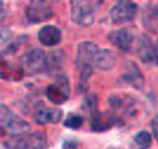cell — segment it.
Returning a JSON list of instances; mask_svg holds the SVG:
<instances>
[{
    "label": "cell",
    "mask_w": 158,
    "mask_h": 149,
    "mask_svg": "<svg viewBox=\"0 0 158 149\" xmlns=\"http://www.w3.org/2000/svg\"><path fill=\"white\" fill-rule=\"evenodd\" d=\"M137 53L140 59L144 63H149L154 60V46L151 40L146 35H142L139 38Z\"/></svg>",
    "instance_id": "cell-13"
},
{
    "label": "cell",
    "mask_w": 158,
    "mask_h": 149,
    "mask_svg": "<svg viewBox=\"0 0 158 149\" xmlns=\"http://www.w3.org/2000/svg\"><path fill=\"white\" fill-rule=\"evenodd\" d=\"M154 60L156 61V65H158V40L154 46Z\"/></svg>",
    "instance_id": "cell-26"
},
{
    "label": "cell",
    "mask_w": 158,
    "mask_h": 149,
    "mask_svg": "<svg viewBox=\"0 0 158 149\" xmlns=\"http://www.w3.org/2000/svg\"><path fill=\"white\" fill-rule=\"evenodd\" d=\"M83 124V119L81 115L76 114V113H69L65 122H64V125L69 129H73V130H77L79 129Z\"/></svg>",
    "instance_id": "cell-20"
},
{
    "label": "cell",
    "mask_w": 158,
    "mask_h": 149,
    "mask_svg": "<svg viewBox=\"0 0 158 149\" xmlns=\"http://www.w3.org/2000/svg\"><path fill=\"white\" fill-rule=\"evenodd\" d=\"M53 16V10L46 0H31L26 8V17L32 23L48 20Z\"/></svg>",
    "instance_id": "cell-5"
},
{
    "label": "cell",
    "mask_w": 158,
    "mask_h": 149,
    "mask_svg": "<svg viewBox=\"0 0 158 149\" xmlns=\"http://www.w3.org/2000/svg\"><path fill=\"white\" fill-rule=\"evenodd\" d=\"M23 74L21 66L0 55V78L6 81H19L23 77Z\"/></svg>",
    "instance_id": "cell-9"
},
{
    "label": "cell",
    "mask_w": 158,
    "mask_h": 149,
    "mask_svg": "<svg viewBox=\"0 0 158 149\" xmlns=\"http://www.w3.org/2000/svg\"><path fill=\"white\" fill-rule=\"evenodd\" d=\"M137 14V6L130 0H119L110 11L111 21L119 24L132 20Z\"/></svg>",
    "instance_id": "cell-6"
},
{
    "label": "cell",
    "mask_w": 158,
    "mask_h": 149,
    "mask_svg": "<svg viewBox=\"0 0 158 149\" xmlns=\"http://www.w3.org/2000/svg\"><path fill=\"white\" fill-rule=\"evenodd\" d=\"M91 129L92 131L96 133H101L108 130L116 123V119L113 116L101 114L99 112L95 116L91 118Z\"/></svg>",
    "instance_id": "cell-14"
},
{
    "label": "cell",
    "mask_w": 158,
    "mask_h": 149,
    "mask_svg": "<svg viewBox=\"0 0 158 149\" xmlns=\"http://www.w3.org/2000/svg\"><path fill=\"white\" fill-rule=\"evenodd\" d=\"M11 36V32L6 28H0V44L6 42Z\"/></svg>",
    "instance_id": "cell-22"
},
{
    "label": "cell",
    "mask_w": 158,
    "mask_h": 149,
    "mask_svg": "<svg viewBox=\"0 0 158 149\" xmlns=\"http://www.w3.org/2000/svg\"><path fill=\"white\" fill-rule=\"evenodd\" d=\"M6 10L4 8V0H0V22L6 18Z\"/></svg>",
    "instance_id": "cell-25"
},
{
    "label": "cell",
    "mask_w": 158,
    "mask_h": 149,
    "mask_svg": "<svg viewBox=\"0 0 158 149\" xmlns=\"http://www.w3.org/2000/svg\"><path fill=\"white\" fill-rule=\"evenodd\" d=\"M69 93V82L65 76H57L54 83L49 85L45 91L47 99L55 104H62L67 101Z\"/></svg>",
    "instance_id": "cell-3"
},
{
    "label": "cell",
    "mask_w": 158,
    "mask_h": 149,
    "mask_svg": "<svg viewBox=\"0 0 158 149\" xmlns=\"http://www.w3.org/2000/svg\"><path fill=\"white\" fill-rule=\"evenodd\" d=\"M98 46L92 41L81 42L78 47L76 64L78 68L81 69L85 66L92 65L98 53Z\"/></svg>",
    "instance_id": "cell-7"
},
{
    "label": "cell",
    "mask_w": 158,
    "mask_h": 149,
    "mask_svg": "<svg viewBox=\"0 0 158 149\" xmlns=\"http://www.w3.org/2000/svg\"><path fill=\"white\" fill-rule=\"evenodd\" d=\"M65 61V53L61 50H55L45 57V68L49 73L58 71Z\"/></svg>",
    "instance_id": "cell-15"
},
{
    "label": "cell",
    "mask_w": 158,
    "mask_h": 149,
    "mask_svg": "<svg viewBox=\"0 0 158 149\" xmlns=\"http://www.w3.org/2000/svg\"><path fill=\"white\" fill-rule=\"evenodd\" d=\"M83 109L86 112L89 113L91 118L95 116L99 112L97 108V98L94 95L88 97L83 103Z\"/></svg>",
    "instance_id": "cell-21"
},
{
    "label": "cell",
    "mask_w": 158,
    "mask_h": 149,
    "mask_svg": "<svg viewBox=\"0 0 158 149\" xmlns=\"http://www.w3.org/2000/svg\"><path fill=\"white\" fill-rule=\"evenodd\" d=\"M151 129L153 132V135L158 143V113L153 118L151 122Z\"/></svg>",
    "instance_id": "cell-23"
},
{
    "label": "cell",
    "mask_w": 158,
    "mask_h": 149,
    "mask_svg": "<svg viewBox=\"0 0 158 149\" xmlns=\"http://www.w3.org/2000/svg\"><path fill=\"white\" fill-rule=\"evenodd\" d=\"M126 71L123 75V79L136 89H142L144 85V77L142 75L139 67L133 62H128L125 65Z\"/></svg>",
    "instance_id": "cell-11"
},
{
    "label": "cell",
    "mask_w": 158,
    "mask_h": 149,
    "mask_svg": "<svg viewBox=\"0 0 158 149\" xmlns=\"http://www.w3.org/2000/svg\"><path fill=\"white\" fill-rule=\"evenodd\" d=\"M63 149H76L78 143L75 140H66L63 144Z\"/></svg>",
    "instance_id": "cell-24"
},
{
    "label": "cell",
    "mask_w": 158,
    "mask_h": 149,
    "mask_svg": "<svg viewBox=\"0 0 158 149\" xmlns=\"http://www.w3.org/2000/svg\"><path fill=\"white\" fill-rule=\"evenodd\" d=\"M143 25L150 30L158 29V7L151 6L146 8L143 17Z\"/></svg>",
    "instance_id": "cell-18"
},
{
    "label": "cell",
    "mask_w": 158,
    "mask_h": 149,
    "mask_svg": "<svg viewBox=\"0 0 158 149\" xmlns=\"http://www.w3.org/2000/svg\"><path fill=\"white\" fill-rule=\"evenodd\" d=\"M103 0H71V17L74 22L89 26L94 20V13Z\"/></svg>",
    "instance_id": "cell-2"
},
{
    "label": "cell",
    "mask_w": 158,
    "mask_h": 149,
    "mask_svg": "<svg viewBox=\"0 0 158 149\" xmlns=\"http://www.w3.org/2000/svg\"><path fill=\"white\" fill-rule=\"evenodd\" d=\"M38 39L45 46H54L61 41V31L55 26L47 25L40 29Z\"/></svg>",
    "instance_id": "cell-12"
},
{
    "label": "cell",
    "mask_w": 158,
    "mask_h": 149,
    "mask_svg": "<svg viewBox=\"0 0 158 149\" xmlns=\"http://www.w3.org/2000/svg\"><path fill=\"white\" fill-rule=\"evenodd\" d=\"M30 130V124L26 121L15 114L6 105H0V136L21 137L27 135Z\"/></svg>",
    "instance_id": "cell-1"
},
{
    "label": "cell",
    "mask_w": 158,
    "mask_h": 149,
    "mask_svg": "<svg viewBox=\"0 0 158 149\" xmlns=\"http://www.w3.org/2000/svg\"><path fill=\"white\" fill-rule=\"evenodd\" d=\"M45 54L41 49H32L27 52L21 58V67L25 74L34 75L45 68Z\"/></svg>",
    "instance_id": "cell-4"
},
{
    "label": "cell",
    "mask_w": 158,
    "mask_h": 149,
    "mask_svg": "<svg viewBox=\"0 0 158 149\" xmlns=\"http://www.w3.org/2000/svg\"><path fill=\"white\" fill-rule=\"evenodd\" d=\"M27 145L30 149H48L46 134L43 131H37L27 137Z\"/></svg>",
    "instance_id": "cell-17"
},
{
    "label": "cell",
    "mask_w": 158,
    "mask_h": 149,
    "mask_svg": "<svg viewBox=\"0 0 158 149\" xmlns=\"http://www.w3.org/2000/svg\"><path fill=\"white\" fill-rule=\"evenodd\" d=\"M134 142L139 149H148L152 145V135L147 131H141L134 136Z\"/></svg>",
    "instance_id": "cell-19"
},
{
    "label": "cell",
    "mask_w": 158,
    "mask_h": 149,
    "mask_svg": "<svg viewBox=\"0 0 158 149\" xmlns=\"http://www.w3.org/2000/svg\"><path fill=\"white\" fill-rule=\"evenodd\" d=\"M63 116L61 110L56 108L43 109L37 111L33 115V121L35 124L43 125L47 124H57L60 122Z\"/></svg>",
    "instance_id": "cell-10"
},
{
    "label": "cell",
    "mask_w": 158,
    "mask_h": 149,
    "mask_svg": "<svg viewBox=\"0 0 158 149\" xmlns=\"http://www.w3.org/2000/svg\"><path fill=\"white\" fill-rule=\"evenodd\" d=\"M108 39L114 46L124 52H128L134 39V30L131 27L117 29L110 32Z\"/></svg>",
    "instance_id": "cell-8"
},
{
    "label": "cell",
    "mask_w": 158,
    "mask_h": 149,
    "mask_svg": "<svg viewBox=\"0 0 158 149\" xmlns=\"http://www.w3.org/2000/svg\"><path fill=\"white\" fill-rule=\"evenodd\" d=\"M94 64L95 65L96 67L103 69V70H107L112 68L115 64H116V56L115 54L109 51V50H102L98 51Z\"/></svg>",
    "instance_id": "cell-16"
}]
</instances>
